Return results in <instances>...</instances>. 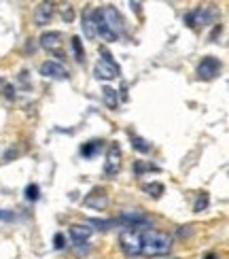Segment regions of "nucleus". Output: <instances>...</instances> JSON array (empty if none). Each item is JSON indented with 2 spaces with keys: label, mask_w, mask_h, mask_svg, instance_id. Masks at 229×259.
<instances>
[{
  "label": "nucleus",
  "mask_w": 229,
  "mask_h": 259,
  "mask_svg": "<svg viewBox=\"0 0 229 259\" xmlns=\"http://www.w3.org/2000/svg\"><path fill=\"white\" fill-rule=\"evenodd\" d=\"M172 251V236L157 232V230H145L143 240H140V255L145 257H161Z\"/></svg>",
  "instance_id": "f257e3e1"
},
{
  "label": "nucleus",
  "mask_w": 229,
  "mask_h": 259,
  "mask_svg": "<svg viewBox=\"0 0 229 259\" xmlns=\"http://www.w3.org/2000/svg\"><path fill=\"white\" fill-rule=\"evenodd\" d=\"M119 74H121V68H119V64L113 60L111 51L102 49L100 51V60L96 62V68H94V77L98 81H113L117 79Z\"/></svg>",
  "instance_id": "f03ea898"
},
{
  "label": "nucleus",
  "mask_w": 229,
  "mask_h": 259,
  "mask_svg": "<svg viewBox=\"0 0 229 259\" xmlns=\"http://www.w3.org/2000/svg\"><path fill=\"white\" fill-rule=\"evenodd\" d=\"M145 230H151V228H125L121 234H119V244H121V251L127 257L140 255V240H143Z\"/></svg>",
  "instance_id": "7ed1b4c3"
},
{
  "label": "nucleus",
  "mask_w": 229,
  "mask_h": 259,
  "mask_svg": "<svg viewBox=\"0 0 229 259\" xmlns=\"http://www.w3.org/2000/svg\"><path fill=\"white\" fill-rule=\"evenodd\" d=\"M98 13H100V17H102V21H104V26L111 30L117 38H121V36H123L125 24H123L121 13H119L115 7H111V5H108V7H102V9H98Z\"/></svg>",
  "instance_id": "20e7f679"
},
{
  "label": "nucleus",
  "mask_w": 229,
  "mask_h": 259,
  "mask_svg": "<svg viewBox=\"0 0 229 259\" xmlns=\"http://www.w3.org/2000/svg\"><path fill=\"white\" fill-rule=\"evenodd\" d=\"M221 60L219 58H214V56H206L202 58V62L198 64V77L204 79V81H210L214 77H219V72H221Z\"/></svg>",
  "instance_id": "39448f33"
},
{
  "label": "nucleus",
  "mask_w": 229,
  "mask_h": 259,
  "mask_svg": "<svg viewBox=\"0 0 229 259\" xmlns=\"http://www.w3.org/2000/svg\"><path fill=\"white\" fill-rule=\"evenodd\" d=\"M64 36H62V32H58V30H51V32H45V34L40 36V47L42 49H47L49 53H53V56H58V58H62V40Z\"/></svg>",
  "instance_id": "423d86ee"
},
{
  "label": "nucleus",
  "mask_w": 229,
  "mask_h": 259,
  "mask_svg": "<svg viewBox=\"0 0 229 259\" xmlns=\"http://www.w3.org/2000/svg\"><path fill=\"white\" fill-rule=\"evenodd\" d=\"M38 70H40L42 77H47V79H56V81H64V79H68V77H70L68 70L64 68L60 62H56V60H47V62H42Z\"/></svg>",
  "instance_id": "0eeeda50"
},
{
  "label": "nucleus",
  "mask_w": 229,
  "mask_h": 259,
  "mask_svg": "<svg viewBox=\"0 0 229 259\" xmlns=\"http://www.w3.org/2000/svg\"><path fill=\"white\" fill-rule=\"evenodd\" d=\"M187 24L191 28H198V26H210L212 24V19H214V13L210 9H206V7H198V9H193L191 13H187Z\"/></svg>",
  "instance_id": "6e6552de"
},
{
  "label": "nucleus",
  "mask_w": 229,
  "mask_h": 259,
  "mask_svg": "<svg viewBox=\"0 0 229 259\" xmlns=\"http://www.w3.org/2000/svg\"><path fill=\"white\" fill-rule=\"evenodd\" d=\"M121 166V149L119 145H111L108 147V155H106V164H104V175L106 177H115Z\"/></svg>",
  "instance_id": "1a4fd4ad"
},
{
  "label": "nucleus",
  "mask_w": 229,
  "mask_h": 259,
  "mask_svg": "<svg viewBox=\"0 0 229 259\" xmlns=\"http://www.w3.org/2000/svg\"><path fill=\"white\" fill-rule=\"evenodd\" d=\"M85 206H89V208H96V210H104L108 206V196L104 193L102 187H94L91 193H87L85 200H83Z\"/></svg>",
  "instance_id": "9d476101"
},
{
  "label": "nucleus",
  "mask_w": 229,
  "mask_h": 259,
  "mask_svg": "<svg viewBox=\"0 0 229 259\" xmlns=\"http://www.w3.org/2000/svg\"><path fill=\"white\" fill-rule=\"evenodd\" d=\"M53 13H56V5L53 3H40L34 11V24L40 26V28L47 26L51 21V17H53Z\"/></svg>",
  "instance_id": "9b49d317"
},
{
  "label": "nucleus",
  "mask_w": 229,
  "mask_h": 259,
  "mask_svg": "<svg viewBox=\"0 0 229 259\" xmlns=\"http://www.w3.org/2000/svg\"><path fill=\"white\" fill-rule=\"evenodd\" d=\"M70 240L74 246H81V244H87V240H89V236H91V228H87V225H81V223H74L70 225Z\"/></svg>",
  "instance_id": "f8f14e48"
},
{
  "label": "nucleus",
  "mask_w": 229,
  "mask_h": 259,
  "mask_svg": "<svg viewBox=\"0 0 229 259\" xmlns=\"http://www.w3.org/2000/svg\"><path fill=\"white\" fill-rule=\"evenodd\" d=\"M81 28H83V34H85V38H89V40H94L96 38V24H94V9H87L85 13H83V24H81Z\"/></svg>",
  "instance_id": "ddd939ff"
},
{
  "label": "nucleus",
  "mask_w": 229,
  "mask_h": 259,
  "mask_svg": "<svg viewBox=\"0 0 229 259\" xmlns=\"http://www.w3.org/2000/svg\"><path fill=\"white\" fill-rule=\"evenodd\" d=\"M102 147H104V140H89V143H85L81 147V155L85 159H91V157H96L98 153H100Z\"/></svg>",
  "instance_id": "4468645a"
},
{
  "label": "nucleus",
  "mask_w": 229,
  "mask_h": 259,
  "mask_svg": "<svg viewBox=\"0 0 229 259\" xmlns=\"http://www.w3.org/2000/svg\"><path fill=\"white\" fill-rule=\"evenodd\" d=\"M129 140H132V147H134V151H138V153H143V155H147V153H151V149H153V145L149 143L147 138H143V136H129Z\"/></svg>",
  "instance_id": "2eb2a0df"
},
{
  "label": "nucleus",
  "mask_w": 229,
  "mask_h": 259,
  "mask_svg": "<svg viewBox=\"0 0 229 259\" xmlns=\"http://www.w3.org/2000/svg\"><path fill=\"white\" fill-rule=\"evenodd\" d=\"M102 98H104V104L108 106V109H113V111H115L117 106H119V94H117V90L108 88V85L102 90Z\"/></svg>",
  "instance_id": "dca6fc26"
},
{
  "label": "nucleus",
  "mask_w": 229,
  "mask_h": 259,
  "mask_svg": "<svg viewBox=\"0 0 229 259\" xmlns=\"http://www.w3.org/2000/svg\"><path fill=\"white\" fill-rule=\"evenodd\" d=\"M70 47H72V53H74V60L83 64L85 62V49L81 45V38L79 36H72L70 38Z\"/></svg>",
  "instance_id": "f3484780"
},
{
  "label": "nucleus",
  "mask_w": 229,
  "mask_h": 259,
  "mask_svg": "<svg viewBox=\"0 0 229 259\" xmlns=\"http://www.w3.org/2000/svg\"><path fill=\"white\" fill-rule=\"evenodd\" d=\"M87 225H96L100 230H111L113 225H117L115 219H87Z\"/></svg>",
  "instance_id": "a211bd4d"
},
{
  "label": "nucleus",
  "mask_w": 229,
  "mask_h": 259,
  "mask_svg": "<svg viewBox=\"0 0 229 259\" xmlns=\"http://www.w3.org/2000/svg\"><path fill=\"white\" fill-rule=\"evenodd\" d=\"M208 204H210L208 193H200L198 200H195V204H193V210H195V212H202V210L208 208Z\"/></svg>",
  "instance_id": "6ab92c4d"
},
{
  "label": "nucleus",
  "mask_w": 229,
  "mask_h": 259,
  "mask_svg": "<svg viewBox=\"0 0 229 259\" xmlns=\"http://www.w3.org/2000/svg\"><path fill=\"white\" fill-rule=\"evenodd\" d=\"M143 189L149 193V196H153V198H161V193H163V185H161V183H147Z\"/></svg>",
  "instance_id": "aec40b11"
},
{
  "label": "nucleus",
  "mask_w": 229,
  "mask_h": 259,
  "mask_svg": "<svg viewBox=\"0 0 229 259\" xmlns=\"http://www.w3.org/2000/svg\"><path fill=\"white\" fill-rule=\"evenodd\" d=\"M40 198V187L36 185V183H32V185L26 187V200L28 202H36Z\"/></svg>",
  "instance_id": "412c9836"
},
{
  "label": "nucleus",
  "mask_w": 229,
  "mask_h": 259,
  "mask_svg": "<svg viewBox=\"0 0 229 259\" xmlns=\"http://www.w3.org/2000/svg\"><path fill=\"white\" fill-rule=\"evenodd\" d=\"M145 170H155V172H157L159 168H157V166H151V164H143V161H136V164H134V172H136L138 177L143 175Z\"/></svg>",
  "instance_id": "4be33fe9"
},
{
  "label": "nucleus",
  "mask_w": 229,
  "mask_h": 259,
  "mask_svg": "<svg viewBox=\"0 0 229 259\" xmlns=\"http://www.w3.org/2000/svg\"><path fill=\"white\" fill-rule=\"evenodd\" d=\"M62 17H64V21H66V24H70V21L74 19V11H72L70 5H64V7H62Z\"/></svg>",
  "instance_id": "5701e85b"
},
{
  "label": "nucleus",
  "mask_w": 229,
  "mask_h": 259,
  "mask_svg": "<svg viewBox=\"0 0 229 259\" xmlns=\"http://www.w3.org/2000/svg\"><path fill=\"white\" fill-rule=\"evenodd\" d=\"M0 221H15V212L13 210H5V208H0Z\"/></svg>",
  "instance_id": "b1692460"
},
{
  "label": "nucleus",
  "mask_w": 229,
  "mask_h": 259,
  "mask_svg": "<svg viewBox=\"0 0 229 259\" xmlns=\"http://www.w3.org/2000/svg\"><path fill=\"white\" fill-rule=\"evenodd\" d=\"M53 244H56V249H64L66 246V238H64V234H56V238H53Z\"/></svg>",
  "instance_id": "393cba45"
},
{
  "label": "nucleus",
  "mask_w": 229,
  "mask_h": 259,
  "mask_svg": "<svg viewBox=\"0 0 229 259\" xmlns=\"http://www.w3.org/2000/svg\"><path fill=\"white\" fill-rule=\"evenodd\" d=\"M204 259H219V255H216V253H214V251H212V253H208V255H206V257H204Z\"/></svg>",
  "instance_id": "a878e982"
},
{
  "label": "nucleus",
  "mask_w": 229,
  "mask_h": 259,
  "mask_svg": "<svg viewBox=\"0 0 229 259\" xmlns=\"http://www.w3.org/2000/svg\"><path fill=\"white\" fill-rule=\"evenodd\" d=\"M3 83H5V81H3V77H0V88H3Z\"/></svg>",
  "instance_id": "bb28decb"
}]
</instances>
